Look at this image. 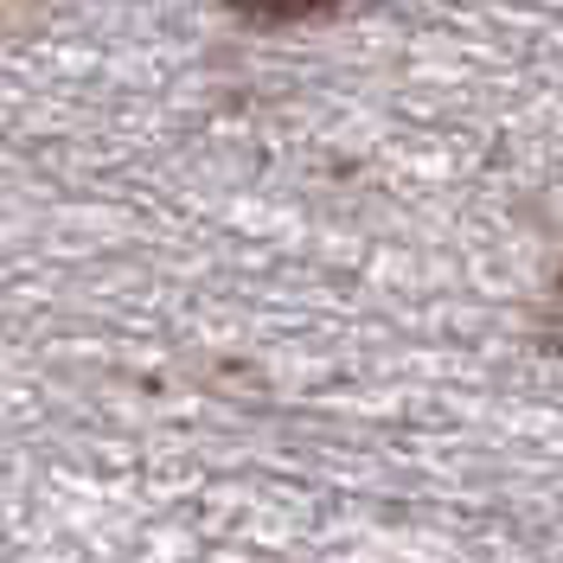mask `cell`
Masks as SVG:
<instances>
[{
    "label": "cell",
    "mask_w": 563,
    "mask_h": 563,
    "mask_svg": "<svg viewBox=\"0 0 563 563\" xmlns=\"http://www.w3.org/2000/svg\"><path fill=\"white\" fill-rule=\"evenodd\" d=\"M558 295H563V269H558Z\"/></svg>",
    "instance_id": "cell-2"
},
{
    "label": "cell",
    "mask_w": 563,
    "mask_h": 563,
    "mask_svg": "<svg viewBox=\"0 0 563 563\" xmlns=\"http://www.w3.org/2000/svg\"><path fill=\"white\" fill-rule=\"evenodd\" d=\"M244 26H314V20H333L346 0H224Z\"/></svg>",
    "instance_id": "cell-1"
}]
</instances>
